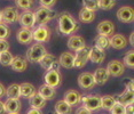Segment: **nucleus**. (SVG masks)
<instances>
[{"mask_svg": "<svg viewBox=\"0 0 134 114\" xmlns=\"http://www.w3.org/2000/svg\"><path fill=\"white\" fill-rule=\"evenodd\" d=\"M66 45H68L69 49L72 50V52H78V50L83 49L84 47H86V42H85L84 38H81L80 35H77V34L70 35Z\"/></svg>", "mask_w": 134, "mask_h": 114, "instance_id": "nucleus-15", "label": "nucleus"}, {"mask_svg": "<svg viewBox=\"0 0 134 114\" xmlns=\"http://www.w3.org/2000/svg\"><path fill=\"white\" fill-rule=\"evenodd\" d=\"M109 112H110V114H125L126 113V106L118 103V102H116L115 105L111 107V110Z\"/></svg>", "mask_w": 134, "mask_h": 114, "instance_id": "nucleus-38", "label": "nucleus"}, {"mask_svg": "<svg viewBox=\"0 0 134 114\" xmlns=\"http://www.w3.org/2000/svg\"><path fill=\"white\" fill-rule=\"evenodd\" d=\"M126 88L129 90H134V85H133V80H129V82H126Z\"/></svg>", "mask_w": 134, "mask_h": 114, "instance_id": "nucleus-45", "label": "nucleus"}, {"mask_svg": "<svg viewBox=\"0 0 134 114\" xmlns=\"http://www.w3.org/2000/svg\"><path fill=\"white\" fill-rule=\"evenodd\" d=\"M35 16V25H46L48 22H51L52 20L55 18L56 14L52 8H45L40 7L33 13Z\"/></svg>", "mask_w": 134, "mask_h": 114, "instance_id": "nucleus-2", "label": "nucleus"}, {"mask_svg": "<svg viewBox=\"0 0 134 114\" xmlns=\"http://www.w3.org/2000/svg\"><path fill=\"white\" fill-rule=\"evenodd\" d=\"M116 6V0H99V7L103 10L112 9Z\"/></svg>", "mask_w": 134, "mask_h": 114, "instance_id": "nucleus-37", "label": "nucleus"}, {"mask_svg": "<svg viewBox=\"0 0 134 114\" xmlns=\"http://www.w3.org/2000/svg\"><path fill=\"white\" fill-rule=\"evenodd\" d=\"M6 96L8 98H20L21 92H20V85L17 83H12V85L6 89Z\"/></svg>", "mask_w": 134, "mask_h": 114, "instance_id": "nucleus-32", "label": "nucleus"}, {"mask_svg": "<svg viewBox=\"0 0 134 114\" xmlns=\"http://www.w3.org/2000/svg\"><path fill=\"white\" fill-rule=\"evenodd\" d=\"M125 114H133V112H126Z\"/></svg>", "mask_w": 134, "mask_h": 114, "instance_id": "nucleus-49", "label": "nucleus"}, {"mask_svg": "<svg viewBox=\"0 0 134 114\" xmlns=\"http://www.w3.org/2000/svg\"><path fill=\"white\" fill-rule=\"evenodd\" d=\"M90 47H84L83 49L76 52L75 55V67L81 68L87 64V62L90 61Z\"/></svg>", "mask_w": 134, "mask_h": 114, "instance_id": "nucleus-10", "label": "nucleus"}, {"mask_svg": "<svg viewBox=\"0 0 134 114\" xmlns=\"http://www.w3.org/2000/svg\"><path fill=\"white\" fill-rule=\"evenodd\" d=\"M79 23L68 11H63L59 16V31L63 35H72L79 30Z\"/></svg>", "mask_w": 134, "mask_h": 114, "instance_id": "nucleus-1", "label": "nucleus"}, {"mask_svg": "<svg viewBox=\"0 0 134 114\" xmlns=\"http://www.w3.org/2000/svg\"><path fill=\"white\" fill-rule=\"evenodd\" d=\"M19 22L23 29H30L35 28V16L33 11L31 10H24L22 14H20Z\"/></svg>", "mask_w": 134, "mask_h": 114, "instance_id": "nucleus-14", "label": "nucleus"}, {"mask_svg": "<svg viewBox=\"0 0 134 114\" xmlns=\"http://www.w3.org/2000/svg\"><path fill=\"white\" fill-rule=\"evenodd\" d=\"M20 92H21V97L24 98H29L36 94V88L32 83L30 82H23L20 85Z\"/></svg>", "mask_w": 134, "mask_h": 114, "instance_id": "nucleus-26", "label": "nucleus"}, {"mask_svg": "<svg viewBox=\"0 0 134 114\" xmlns=\"http://www.w3.org/2000/svg\"><path fill=\"white\" fill-rule=\"evenodd\" d=\"M116 102L125 105V106H127V105H130V104H133V91L125 88V90L121 92L120 95L117 96Z\"/></svg>", "mask_w": 134, "mask_h": 114, "instance_id": "nucleus-27", "label": "nucleus"}, {"mask_svg": "<svg viewBox=\"0 0 134 114\" xmlns=\"http://www.w3.org/2000/svg\"><path fill=\"white\" fill-rule=\"evenodd\" d=\"M0 114H7L6 112V109H5V104L0 100Z\"/></svg>", "mask_w": 134, "mask_h": 114, "instance_id": "nucleus-46", "label": "nucleus"}, {"mask_svg": "<svg viewBox=\"0 0 134 114\" xmlns=\"http://www.w3.org/2000/svg\"><path fill=\"white\" fill-rule=\"evenodd\" d=\"M13 58H14V56L12 55V53L9 50L0 53V64H1L2 66H10L12 62H13Z\"/></svg>", "mask_w": 134, "mask_h": 114, "instance_id": "nucleus-33", "label": "nucleus"}, {"mask_svg": "<svg viewBox=\"0 0 134 114\" xmlns=\"http://www.w3.org/2000/svg\"><path fill=\"white\" fill-rule=\"evenodd\" d=\"M38 94L44 98L45 100H52L55 98V95H56V91L54 88L47 86V85H41L39 87V90H38Z\"/></svg>", "mask_w": 134, "mask_h": 114, "instance_id": "nucleus-24", "label": "nucleus"}, {"mask_svg": "<svg viewBox=\"0 0 134 114\" xmlns=\"http://www.w3.org/2000/svg\"><path fill=\"white\" fill-rule=\"evenodd\" d=\"M16 39L22 45H29L32 42V31L30 29H21L16 33Z\"/></svg>", "mask_w": 134, "mask_h": 114, "instance_id": "nucleus-23", "label": "nucleus"}, {"mask_svg": "<svg viewBox=\"0 0 134 114\" xmlns=\"http://www.w3.org/2000/svg\"><path fill=\"white\" fill-rule=\"evenodd\" d=\"M110 39V47H112L114 49L117 50H121L124 48L127 47L129 45V41H127V38L123 34H112Z\"/></svg>", "mask_w": 134, "mask_h": 114, "instance_id": "nucleus-16", "label": "nucleus"}, {"mask_svg": "<svg viewBox=\"0 0 134 114\" xmlns=\"http://www.w3.org/2000/svg\"><path fill=\"white\" fill-rule=\"evenodd\" d=\"M10 67L15 72H24L28 67V61L23 56H14Z\"/></svg>", "mask_w": 134, "mask_h": 114, "instance_id": "nucleus-21", "label": "nucleus"}, {"mask_svg": "<svg viewBox=\"0 0 134 114\" xmlns=\"http://www.w3.org/2000/svg\"><path fill=\"white\" fill-rule=\"evenodd\" d=\"M55 113L56 114H71L72 113V106H70L68 103H65L64 100H59L55 104Z\"/></svg>", "mask_w": 134, "mask_h": 114, "instance_id": "nucleus-30", "label": "nucleus"}, {"mask_svg": "<svg viewBox=\"0 0 134 114\" xmlns=\"http://www.w3.org/2000/svg\"><path fill=\"white\" fill-rule=\"evenodd\" d=\"M97 33L99 35H103V37L110 38L115 32V25L111 21H102L97 25Z\"/></svg>", "mask_w": 134, "mask_h": 114, "instance_id": "nucleus-13", "label": "nucleus"}, {"mask_svg": "<svg viewBox=\"0 0 134 114\" xmlns=\"http://www.w3.org/2000/svg\"><path fill=\"white\" fill-rule=\"evenodd\" d=\"M125 67L126 66L123 64V62L114 59V61L108 63V65H107L105 68H107V71H108L109 75L118 78V77H121L125 73Z\"/></svg>", "mask_w": 134, "mask_h": 114, "instance_id": "nucleus-9", "label": "nucleus"}, {"mask_svg": "<svg viewBox=\"0 0 134 114\" xmlns=\"http://www.w3.org/2000/svg\"><path fill=\"white\" fill-rule=\"evenodd\" d=\"M17 8H21L23 10H30L33 6V0H15Z\"/></svg>", "mask_w": 134, "mask_h": 114, "instance_id": "nucleus-36", "label": "nucleus"}, {"mask_svg": "<svg viewBox=\"0 0 134 114\" xmlns=\"http://www.w3.org/2000/svg\"><path fill=\"white\" fill-rule=\"evenodd\" d=\"M123 64L125 66L130 67V68H134V52L133 50H130L125 54L124 58H123Z\"/></svg>", "mask_w": 134, "mask_h": 114, "instance_id": "nucleus-34", "label": "nucleus"}, {"mask_svg": "<svg viewBox=\"0 0 134 114\" xmlns=\"http://www.w3.org/2000/svg\"><path fill=\"white\" fill-rule=\"evenodd\" d=\"M5 109L6 112L8 113H20L22 109V103H21L20 98H7L5 102Z\"/></svg>", "mask_w": 134, "mask_h": 114, "instance_id": "nucleus-20", "label": "nucleus"}, {"mask_svg": "<svg viewBox=\"0 0 134 114\" xmlns=\"http://www.w3.org/2000/svg\"><path fill=\"white\" fill-rule=\"evenodd\" d=\"M116 103V98L115 96L111 95H105L101 97V109L105 110V111H110L111 107L115 105Z\"/></svg>", "mask_w": 134, "mask_h": 114, "instance_id": "nucleus-31", "label": "nucleus"}, {"mask_svg": "<svg viewBox=\"0 0 134 114\" xmlns=\"http://www.w3.org/2000/svg\"><path fill=\"white\" fill-rule=\"evenodd\" d=\"M26 114H42L41 110H36V109H30L28 112H26Z\"/></svg>", "mask_w": 134, "mask_h": 114, "instance_id": "nucleus-44", "label": "nucleus"}, {"mask_svg": "<svg viewBox=\"0 0 134 114\" xmlns=\"http://www.w3.org/2000/svg\"><path fill=\"white\" fill-rule=\"evenodd\" d=\"M95 11H91L86 9V8H81L80 11H79V21L81 23H91L95 20Z\"/></svg>", "mask_w": 134, "mask_h": 114, "instance_id": "nucleus-29", "label": "nucleus"}, {"mask_svg": "<svg viewBox=\"0 0 134 114\" xmlns=\"http://www.w3.org/2000/svg\"><path fill=\"white\" fill-rule=\"evenodd\" d=\"M8 114H20V113H8Z\"/></svg>", "mask_w": 134, "mask_h": 114, "instance_id": "nucleus-50", "label": "nucleus"}, {"mask_svg": "<svg viewBox=\"0 0 134 114\" xmlns=\"http://www.w3.org/2000/svg\"><path fill=\"white\" fill-rule=\"evenodd\" d=\"M63 100L65 103H68L70 106H77L81 103V95L80 92L77 91V90H74V89H70L64 94V98Z\"/></svg>", "mask_w": 134, "mask_h": 114, "instance_id": "nucleus-17", "label": "nucleus"}, {"mask_svg": "<svg viewBox=\"0 0 134 114\" xmlns=\"http://www.w3.org/2000/svg\"><path fill=\"white\" fill-rule=\"evenodd\" d=\"M81 103L85 109L91 112H95L101 109V96L99 95H86L81 97Z\"/></svg>", "mask_w": 134, "mask_h": 114, "instance_id": "nucleus-5", "label": "nucleus"}, {"mask_svg": "<svg viewBox=\"0 0 134 114\" xmlns=\"http://www.w3.org/2000/svg\"><path fill=\"white\" fill-rule=\"evenodd\" d=\"M20 18V13L15 7H6L1 10V21L4 24L16 23Z\"/></svg>", "mask_w": 134, "mask_h": 114, "instance_id": "nucleus-7", "label": "nucleus"}, {"mask_svg": "<svg viewBox=\"0 0 134 114\" xmlns=\"http://www.w3.org/2000/svg\"><path fill=\"white\" fill-rule=\"evenodd\" d=\"M76 114H92V112L88 111L87 109H85L84 106H80L77 109V111H76Z\"/></svg>", "mask_w": 134, "mask_h": 114, "instance_id": "nucleus-42", "label": "nucleus"}, {"mask_svg": "<svg viewBox=\"0 0 134 114\" xmlns=\"http://www.w3.org/2000/svg\"><path fill=\"white\" fill-rule=\"evenodd\" d=\"M47 54V50L42 43H35L26 50L25 59L30 63H39V61Z\"/></svg>", "mask_w": 134, "mask_h": 114, "instance_id": "nucleus-3", "label": "nucleus"}, {"mask_svg": "<svg viewBox=\"0 0 134 114\" xmlns=\"http://www.w3.org/2000/svg\"><path fill=\"white\" fill-rule=\"evenodd\" d=\"M94 47H96L97 49L100 50H108L110 48V39L103 37V35H97V37L94 39Z\"/></svg>", "mask_w": 134, "mask_h": 114, "instance_id": "nucleus-28", "label": "nucleus"}, {"mask_svg": "<svg viewBox=\"0 0 134 114\" xmlns=\"http://www.w3.org/2000/svg\"><path fill=\"white\" fill-rule=\"evenodd\" d=\"M129 43H130V45H132V46L134 45V34H133V33L130 35V40H129Z\"/></svg>", "mask_w": 134, "mask_h": 114, "instance_id": "nucleus-47", "label": "nucleus"}, {"mask_svg": "<svg viewBox=\"0 0 134 114\" xmlns=\"http://www.w3.org/2000/svg\"><path fill=\"white\" fill-rule=\"evenodd\" d=\"M117 18L121 23H132L134 20V10L130 6H123L117 10Z\"/></svg>", "mask_w": 134, "mask_h": 114, "instance_id": "nucleus-12", "label": "nucleus"}, {"mask_svg": "<svg viewBox=\"0 0 134 114\" xmlns=\"http://www.w3.org/2000/svg\"><path fill=\"white\" fill-rule=\"evenodd\" d=\"M39 4L41 7L45 8H52L53 6H55L56 0H39Z\"/></svg>", "mask_w": 134, "mask_h": 114, "instance_id": "nucleus-40", "label": "nucleus"}, {"mask_svg": "<svg viewBox=\"0 0 134 114\" xmlns=\"http://www.w3.org/2000/svg\"><path fill=\"white\" fill-rule=\"evenodd\" d=\"M105 59V52L97 49L96 47H91L90 50V61L95 64H101Z\"/></svg>", "mask_w": 134, "mask_h": 114, "instance_id": "nucleus-22", "label": "nucleus"}, {"mask_svg": "<svg viewBox=\"0 0 134 114\" xmlns=\"http://www.w3.org/2000/svg\"><path fill=\"white\" fill-rule=\"evenodd\" d=\"M10 35V30L4 23H0V39H7Z\"/></svg>", "mask_w": 134, "mask_h": 114, "instance_id": "nucleus-39", "label": "nucleus"}, {"mask_svg": "<svg viewBox=\"0 0 134 114\" xmlns=\"http://www.w3.org/2000/svg\"><path fill=\"white\" fill-rule=\"evenodd\" d=\"M0 23H2V21H1V10H0Z\"/></svg>", "mask_w": 134, "mask_h": 114, "instance_id": "nucleus-48", "label": "nucleus"}, {"mask_svg": "<svg viewBox=\"0 0 134 114\" xmlns=\"http://www.w3.org/2000/svg\"><path fill=\"white\" fill-rule=\"evenodd\" d=\"M46 102L44 98L41 97L38 92H36L33 96L29 98V104L31 106V109H36V110H41L46 106Z\"/></svg>", "mask_w": 134, "mask_h": 114, "instance_id": "nucleus-25", "label": "nucleus"}, {"mask_svg": "<svg viewBox=\"0 0 134 114\" xmlns=\"http://www.w3.org/2000/svg\"><path fill=\"white\" fill-rule=\"evenodd\" d=\"M9 50V42L7 39H0V53Z\"/></svg>", "mask_w": 134, "mask_h": 114, "instance_id": "nucleus-41", "label": "nucleus"}, {"mask_svg": "<svg viewBox=\"0 0 134 114\" xmlns=\"http://www.w3.org/2000/svg\"><path fill=\"white\" fill-rule=\"evenodd\" d=\"M83 6L84 8H86L91 11H96L100 9L99 0H83Z\"/></svg>", "mask_w": 134, "mask_h": 114, "instance_id": "nucleus-35", "label": "nucleus"}, {"mask_svg": "<svg viewBox=\"0 0 134 114\" xmlns=\"http://www.w3.org/2000/svg\"><path fill=\"white\" fill-rule=\"evenodd\" d=\"M6 95V88L2 83H0V99Z\"/></svg>", "mask_w": 134, "mask_h": 114, "instance_id": "nucleus-43", "label": "nucleus"}, {"mask_svg": "<svg viewBox=\"0 0 134 114\" xmlns=\"http://www.w3.org/2000/svg\"><path fill=\"white\" fill-rule=\"evenodd\" d=\"M40 66L46 71L49 70H55V71H60V64L57 58L52 54H46L39 61Z\"/></svg>", "mask_w": 134, "mask_h": 114, "instance_id": "nucleus-8", "label": "nucleus"}, {"mask_svg": "<svg viewBox=\"0 0 134 114\" xmlns=\"http://www.w3.org/2000/svg\"><path fill=\"white\" fill-rule=\"evenodd\" d=\"M59 64L60 66L64 68H72L75 67V55L70 52H64L62 53L59 57Z\"/></svg>", "mask_w": 134, "mask_h": 114, "instance_id": "nucleus-18", "label": "nucleus"}, {"mask_svg": "<svg viewBox=\"0 0 134 114\" xmlns=\"http://www.w3.org/2000/svg\"><path fill=\"white\" fill-rule=\"evenodd\" d=\"M52 37V31L47 25H39L32 31V40L37 43L48 42Z\"/></svg>", "mask_w": 134, "mask_h": 114, "instance_id": "nucleus-4", "label": "nucleus"}, {"mask_svg": "<svg viewBox=\"0 0 134 114\" xmlns=\"http://www.w3.org/2000/svg\"><path fill=\"white\" fill-rule=\"evenodd\" d=\"M78 86L85 90H91L95 87V81H94L93 74L90 72H84L78 77Z\"/></svg>", "mask_w": 134, "mask_h": 114, "instance_id": "nucleus-11", "label": "nucleus"}, {"mask_svg": "<svg viewBox=\"0 0 134 114\" xmlns=\"http://www.w3.org/2000/svg\"><path fill=\"white\" fill-rule=\"evenodd\" d=\"M109 73L107 71L105 67H99L96 68L95 72L93 73V78H94V81H95V85H99V86H103L105 85L107 82L109 81Z\"/></svg>", "mask_w": 134, "mask_h": 114, "instance_id": "nucleus-19", "label": "nucleus"}, {"mask_svg": "<svg viewBox=\"0 0 134 114\" xmlns=\"http://www.w3.org/2000/svg\"><path fill=\"white\" fill-rule=\"evenodd\" d=\"M44 81H45V85H47V86L55 89L62 85V75H61L60 71L49 70L45 73Z\"/></svg>", "mask_w": 134, "mask_h": 114, "instance_id": "nucleus-6", "label": "nucleus"}]
</instances>
